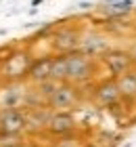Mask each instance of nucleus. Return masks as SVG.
<instances>
[{
  "instance_id": "ddd939ff",
  "label": "nucleus",
  "mask_w": 136,
  "mask_h": 147,
  "mask_svg": "<svg viewBox=\"0 0 136 147\" xmlns=\"http://www.w3.org/2000/svg\"><path fill=\"white\" fill-rule=\"evenodd\" d=\"M132 11H134V2H132V0H117V2H111V4H105L103 6V13L109 19L128 17Z\"/></svg>"
},
{
  "instance_id": "0eeeda50",
  "label": "nucleus",
  "mask_w": 136,
  "mask_h": 147,
  "mask_svg": "<svg viewBox=\"0 0 136 147\" xmlns=\"http://www.w3.org/2000/svg\"><path fill=\"white\" fill-rule=\"evenodd\" d=\"M109 49H113V46L107 34H103V32H88V34H82L78 51L92 59H100Z\"/></svg>"
},
{
  "instance_id": "7ed1b4c3",
  "label": "nucleus",
  "mask_w": 136,
  "mask_h": 147,
  "mask_svg": "<svg viewBox=\"0 0 136 147\" xmlns=\"http://www.w3.org/2000/svg\"><path fill=\"white\" fill-rule=\"evenodd\" d=\"M98 61L105 65L109 78H119V76H124V74L132 71L136 67L132 53L126 51V49H109Z\"/></svg>"
},
{
  "instance_id": "f257e3e1",
  "label": "nucleus",
  "mask_w": 136,
  "mask_h": 147,
  "mask_svg": "<svg viewBox=\"0 0 136 147\" xmlns=\"http://www.w3.org/2000/svg\"><path fill=\"white\" fill-rule=\"evenodd\" d=\"M96 76V61L84 53H69L67 55V82L86 86L90 84Z\"/></svg>"
},
{
  "instance_id": "f8f14e48",
  "label": "nucleus",
  "mask_w": 136,
  "mask_h": 147,
  "mask_svg": "<svg viewBox=\"0 0 136 147\" xmlns=\"http://www.w3.org/2000/svg\"><path fill=\"white\" fill-rule=\"evenodd\" d=\"M117 80V86H119V92H121V99L128 103H134L136 101V67L132 71L124 74V76L115 78Z\"/></svg>"
},
{
  "instance_id": "423d86ee",
  "label": "nucleus",
  "mask_w": 136,
  "mask_h": 147,
  "mask_svg": "<svg viewBox=\"0 0 136 147\" xmlns=\"http://www.w3.org/2000/svg\"><path fill=\"white\" fill-rule=\"evenodd\" d=\"M80 40L82 34L78 28H61L52 34L50 44L54 55H69V53H76L80 49Z\"/></svg>"
},
{
  "instance_id": "a211bd4d",
  "label": "nucleus",
  "mask_w": 136,
  "mask_h": 147,
  "mask_svg": "<svg viewBox=\"0 0 136 147\" xmlns=\"http://www.w3.org/2000/svg\"><path fill=\"white\" fill-rule=\"evenodd\" d=\"M130 53H132V57H134V61H136V44H134L132 49H130Z\"/></svg>"
},
{
  "instance_id": "6ab92c4d",
  "label": "nucleus",
  "mask_w": 136,
  "mask_h": 147,
  "mask_svg": "<svg viewBox=\"0 0 136 147\" xmlns=\"http://www.w3.org/2000/svg\"><path fill=\"white\" fill-rule=\"evenodd\" d=\"M40 2H44V0H31V6H38Z\"/></svg>"
},
{
  "instance_id": "39448f33",
  "label": "nucleus",
  "mask_w": 136,
  "mask_h": 147,
  "mask_svg": "<svg viewBox=\"0 0 136 147\" xmlns=\"http://www.w3.org/2000/svg\"><path fill=\"white\" fill-rule=\"evenodd\" d=\"M27 130V111L23 107L0 109V135L19 137Z\"/></svg>"
},
{
  "instance_id": "aec40b11",
  "label": "nucleus",
  "mask_w": 136,
  "mask_h": 147,
  "mask_svg": "<svg viewBox=\"0 0 136 147\" xmlns=\"http://www.w3.org/2000/svg\"><path fill=\"white\" fill-rule=\"evenodd\" d=\"M105 4H111V2H117V0H103Z\"/></svg>"
},
{
  "instance_id": "412c9836",
  "label": "nucleus",
  "mask_w": 136,
  "mask_h": 147,
  "mask_svg": "<svg viewBox=\"0 0 136 147\" xmlns=\"http://www.w3.org/2000/svg\"><path fill=\"white\" fill-rule=\"evenodd\" d=\"M82 147H96V145H92V143H88V145H82Z\"/></svg>"
},
{
  "instance_id": "dca6fc26",
  "label": "nucleus",
  "mask_w": 136,
  "mask_h": 147,
  "mask_svg": "<svg viewBox=\"0 0 136 147\" xmlns=\"http://www.w3.org/2000/svg\"><path fill=\"white\" fill-rule=\"evenodd\" d=\"M59 84H61V82H57V80L50 78V80H44V82H40V84H38V90H40V95H42L46 101H48V97L59 88Z\"/></svg>"
},
{
  "instance_id": "9b49d317",
  "label": "nucleus",
  "mask_w": 136,
  "mask_h": 147,
  "mask_svg": "<svg viewBox=\"0 0 136 147\" xmlns=\"http://www.w3.org/2000/svg\"><path fill=\"white\" fill-rule=\"evenodd\" d=\"M27 132H42L46 130V126L50 122L52 109L48 105H42V107H27Z\"/></svg>"
},
{
  "instance_id": "20e7f679",
  "label": "nucleus",
  "mask_w": 136,
  "mask_h": 147,
  "mask_svg": "<svg viewBox=\"0 0 136 147\" xmlns=\"http://www.w3.org/2000/svg\"><path fill=\"white\" fill-rule=\"evenodd\" d=\"M92 101L100 105V107L111 109L113 105H117L121 101V92L117 86V80L115 78H103L98 82L92 84Z\"/></svg>"
},
{
  "instance_id": "2eb2a0df",
  "label": "nucleus",
  "mask_w": 136,
  "mask_h": 147,
  "mask_svg": "<svg viewBox=\"0 0 136 147\" xmlns=\"http://www.w3.org/2000/svg\"><path fill=\"white\" fill-rule=\"evenodd\" d=\"M105 30L111 34H128L132 30L130 21H124V17H115V19H107L105 21Z\"/></svg>"
},
{
  "instance_id": "1a4fd4ad",
  "label": "nucleus",
  "mask_w": 136,
  "mask_h": 147,
  "mask_svg": "<svg viewBox=\"0 0 136 147\" xmlns=\"http://www.w3.org/2000/svg\"><path fill=\"white\" fill-rule=\"evenodd\" d=\"M76 118L71 111H52L50 122L46 126V132L52 137H67L76 130Z\"/></svg>"
},
{
  "instance_id": "6e6552de",
  "label": "nucleus",
  "mask_w": 136,
  "mask_h": 147,
  "mask_svg": "<svg viewBox=\"0 0 136 147\" xmlns=\"http://www.w3.org/2000/svg\"><path fill=\"white\" fill-rule=\"evenodd\" d=\"M27 92L19 82H9L0 90V109H15L27 103Z\"/></svg>"
},
{
  "instance_id": "4468645a",
  "label": "nucleus",
  "mask_w": 136,
  "mask_h": 147,
  "mask_svg": "<svg viewBox=\"0 0 136 147\" xmlns=\"http://www.w3.org/2000/svg\"><path fill=\"white\" fill-rule=\"evenodd\" d=\"M50 78L57 82H67V55H54Z\"/></svg>"
},
{
  "instance_id": "9d476101",
  "label": "nucleus",
  "mask_w": 136,
  "mask_h": 147,
  "mask_svg": "<svg viewBox=\"0 0 136 147\" xmlns=\"http://www.w3.org/2000/svg\"><path fill=\"white\" fill-rule=\"evenodd\" d=\"M52 59L54 55H42L38 59H33L29 65V71H27V80L33 84H40L44 80H50V71H52Z\"/></svg>"
},
{
  "instance_id": "f3484780",
  "label": "nucleus",
  "mask_w": 136,
  "mask_h": 147,
  "mask_svg": "<svg viewBox=\"0 0 136 147\" xmlns=\"http://www.w3.org/2000/svg\"><path fill=\"white\" fill-rule=\"evenodd\" d=\"M90 6H92L90 2H80V9H82V11H88Z\"/></svg>"
},
{
  "instance_id": "f03ea898",
  "label": "nucleus",
  "mask_w": 136,
  "mask_h": 147,
  "mask_svg": "<svg viewBox=\"0 0 136 147\" xmlns=\"http://www.w3.org/2000/svg\"><path fill=\"white\" fill-rule=\"evenodd\" d=\"M82 101V86L71 84V82H61L59 88L48 97L46 105L52 111H69L73 107H78Z\"/></svg>"
}]
</instances>
